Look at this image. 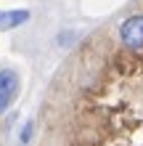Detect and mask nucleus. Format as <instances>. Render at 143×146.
<instances>
[{
	"label": "nucleus",
	"mask_w": 143,
	"mask_h": 146,
	"mask_svg": "<svg viewBox=\"0 0 143 146\" xmlns=\"http://www.w3.org/2000/svg\"><path fill=\"white\" fill-rule=\"evenodd\" d=\"M19 85H21V80L13 69H0V114H5L8 106L16 101Z\"/></svg>",
	"instance_id": "f257e3e1"
},
{
	"label": "nucleus",
	"mask_w": 143,
	"mask_h": 146,
	"mask_svg": "<svg viewBox=\"0 0 143 146\" xmlns=\"http://www.w3.org/2000/svg\"><path fill=\"white\" fill-rule=\"evenodd\" d=\"M29 138H32V122L24 125V130H21V143H27Z\"/></svg>",
	"instance_id": "20e7f679"
},
{
	"label": "nucleus",
	"mask_w": 143,
	"mask_h": 146,
	"mask_svg": "<svg viewBox=\"0 0 143 146\" xmlns=\"http://www.w3.org/2000/svg\"><path fill=\"white\" fill-rule=\"evenodd\" d=\"M119 37L127 48L132 50H140L143 48V13L138 16H127L119 27Z\"/></svg>",
	"instance_id": "f03ea898"
},
{
	"label": "nucleus",
	"mask_w": 143,
	"mask_h": 146,
	"mask_svg": "<svg viewBox=\"0 0 143 146\" xmlns=\"http://www.w3.org/2000/svg\"><path fill=\"white\" fill-rule=\"evenodd\" d=\"M29 21V11L27 8H13V11H0V32L16 29L21 24Z\"/></svg>",
	"instance_id": "7ed1b4c3"
}]
</instances>
